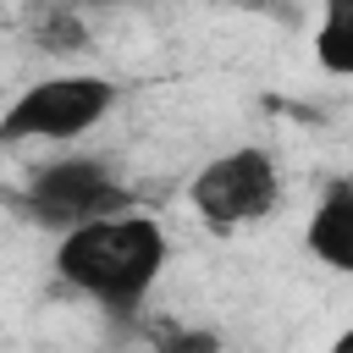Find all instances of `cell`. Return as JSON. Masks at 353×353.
Masks as SVG:
<instances>
[{
    "label": "cell",
    "mask_w": 353,
    "mask_h": 353,
    "mask_svg": "<svg viewBox=\"0 0 353 353\" xmlns=\"http://www.w3.org/2000/svg\"><path fill=\"white\" fill-rule=\"evenodd\" d=\"M160 270H165V232L143 210L77 226L55 243V276L66 287H77L83 298L105 303V314H116V320L143 309Z\"/></svg>",
    "instance_id": "6da1fadb"
},
{
    "label": "cell",
    "mask_w": 353,
    "mask_h": 353,
    "mask_svg": "<svg viewBox=\"0 0 353 353\" xmlns=\"http://www.w3.org/2000/svg\"><path fill=\"white\" fill-rule=\"evenodd\" d=\"M17 204H22L28 221L55 226V232L66 237V232H77V226L127 215V210H132V193H127V182H121L105 160H94V154H66V160L33 165Z\"/></svg>",
    "instance_id": "7a4b0ae2"
},
{
    "label": "cell",
    "mask_w": 353,
    "mask_h": 353,
    "mask_svg": "<svg viewBox=\"0 0 353 353\" xmlns=\"http://www.w3.org/2000/svg\"><path fill=\"white\" fill-rule=\"evenodd\" d=\"M110 105H116V83L99 77V72L39 77L0 116V143H66V138H83L88 127H99L110 116Z\"/></svg>",
    "instance_id": "3957f363"
},
{
    "label": "cell",
    "mask_w": 353,
    "mask_h": 353,
    "mask_svg": "<svg viewBox=\"0 0 353 353\" xmlns=\"http://www.w3.org/2000/svg\"><path fill=\"white\" fill-rule=\"evenodd\" d=\"M188 199H193V210H199L204 226L237 232V226L265 221V215L281 204V171H276V160H270L265 149H254V143H248V149H226V154H215V160L199 165Z\"/></svg>",
    "instance_id": "277c9868"
},
{
    "label": "cell",
    "mask_w": 353,
    "mask_h": 353,
    "mask_svg": "<svg viewBox=\"0 0 353 353\" xmlns=\"http://www.w3.org/2000/svg\"><path fill=\"white\" fill-rule=\"evenodd\" d=\"M309 254L353 276V182H331L309 215Z\"/></svg>",
    "instance_id": "5b68a950"
},
{
    "label": "cell",
    "mask_w": 353,
    "mask_h": 353,
    "mask_svg": "<svg viewBox=\"0 0 353 353\" xmlns=\"http://www.w3.org/2000/svg\"><path fill=\"white\" fill-rule=\"evenodd\" d=\"M314 61L331 77H353V0H331L314 22Z\"/></svg>",
    "instance_id": "8992f818"
},
{
    "label": "cell",
    "mask_w": 353,
    "mask_h": 353,
    "mask_svg": "<svg viewBox=\"0 0 353 353\" xmlns=\"http://www.w3.org/2000/svg\"><path fill=\"white\" fill-rule=\"evenodd\" d=\"M33 39H39V50H50V55L88 50V28H83V17H77V11H44V17H39V28H33Z\"/></svg>",
    "instance_id": "52a82bcc"
},
{
    "label": "cell",
    "mask_w": 353,
    "mask_h": 353,
    "mask_svg": "<svg viewBox=\"0 0 353 353\" xmlns=\"http://www.w3.org/2000/svg\"><path fill=\"white\" fill-rule=\"evenodd\" d=\"M154 353H221V342L210 331H188V325H160L154 331Z\"/></svg>",
    "instance_id": "ba28073f"
},
{
    "label": "cell",
    "mask_w": 353,
    "mask_h": 353,
    "mask_svg": "<svg viewBox=\"0 0 353 353\" xmlns=\"http://www.w3.org/2000/svg\"><path fill=\"white\" fill-rule=\"evenodd\" d=\"M325 353H353V325H347V331H342V336H336V342H331Z\"/></svg>",
    "instance_id": "9c48e42d"
}]
</instances>
